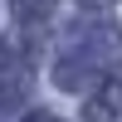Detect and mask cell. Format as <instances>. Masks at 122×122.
Returning <instances> with one entry per match:
<instances>
[]
</instances>
